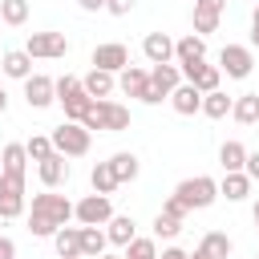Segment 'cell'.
Masks as SVG:
<instances>
[{
  "label": "cell",
  "mask_w": 259,
  "mask_h": 259,
  "mask_svg": "<svg viewBox=\"0 0 259 259\" xmlns=\"http://www.w3.org/2000/svg\"><path fill=\"white\" fill-rule=\"evenodd\" d=\"M69 219H73V202H69L65 194H53V190H45V194H32L28 231H32L36 239H53L61 227H69Z\"/></svg>",
  "instance_id": "1"
},
{
  "label": "cell",
  "mask_w": 259,
  "mask_h": 259,
  "mask_svg": "<svg viewBox=\"0 0 259 259\" xmlns=\"http://www.w3.org/2000/svg\"><path fill=\"white\" fill-rule=\"evenodd\" d=\"M81 125H85L89 134H93V130H101V134H121V130H130V109L117 105V101H93Z\"/></svg>",
  "instance_id": "2"
},
{
  "label": "cell",
  "mask_w": 259,
  "mask_h": 259,
  "mask_svg": "<svg viewBox=\"0 0 259 259\" xmlns=\"http://www.w3.org/2000/svg\"><path fill=\"white\" fill-rule=\"evenodd\" d=\"M57 101H61V109H65V121H85V113H89V105H93V97L85 93V85H81V77H57Z\"/></svg>",
  "instance_id": "3"
},
{
  "label": "cell",
  "mask_w": 259,
  "mask_h": 259,
  "mask_svg": "<svg viewBox=\"0 0 259 259\" xmlns=\"http://www.w3.org/2000/svg\"><path fill=\"white\" fill-rule=\"evenodd\" d=\"M49 138H53V150L65 154V158H81V154H89V142H93V134H89L81 121H61Z\"/></svg>",
  "instance_id": "4"
},
{
  "label": "cell",
  "mask_w": 259,
  "mask_h": 259,
  "mask_svg": "<svg viewBox=\"0 0 259 259\" xmlns=\"http://www.w3.org/2000/svg\"><path fill=\"white\" fill-rule=\"evenodd\" d=\"M190 210H202V206H210L214 198H219V182L214 178H206V174H198V178H186V182H178V190H174Z\"/></svg>",
  "instance_id": "5"
},
{
  "label": "cell",
  "mask_w": 259,
  "mask_h": 259,
  "mask_svg": "<svg viewBox=\"0 0 259 259\" xmlns=\"http://www.w3.org/2000/svg\"><path fill=\"white\" fill-rule=\"evenodd\" d=\"M20 214H24V174L0 170V219H20Z\"/></svg>",
  "instance_id": "6"
},
{
  "label": "cell",
  "mask_w": 259,
  "mask_h": 259,
  "mask_svg": "<svg viewBox=\"0 0 259 259\" xmlns=\"http://www.w3.org/2000/svg\"><path fill=\"white\" fill-rule=\"evenodd\" d=\"M24 53L32 61H57V57L69 53V36L65 32H32L28 45H24Z\"/></svg>",
  "instance_id": "7"
},
{
  "label": "cell",
  "mask_w": 259,
  "mask_h": 259,
  "mask_svg": "<svg viewBox=\"0 0 259 259\" xmlns=\"http://www.w3.org/2000/svg\"><path fill=\"white\" fill-rule=\"evenodd\" d=\"M219 69H223L227 77H235V81L251 77V69H255V53H251V45H223V53H219Z\"/></svg>",
  "instance_id": "8"
},
{
  "label": "cell",
  "mask_w": 259,
  "mask_h": 259,
  "mask_svg": "<svg viewBox=\"0 0 259 259\" xmlns=\"http://www.w3.org/2000/svg\"><path fill=\"white\" fill-rule=\"evenodd\" d=\"M73 219H77L81 227H105V223L113 219V202H109L105 194H85V198L73 206Z\"/></svg>",
  "instance_id": "9"
},
{
  "label": "cell",
  "mask_w": 259,
  "mask_h": 259,
  "mask_svg": "<svg viewBox=\"0 0 259 259\" xmlns=\"http://www.w3.org/2000/svg\"><path fill=\"white\" fill-rule=\"evenodd\" d=\"M24 101H28L32 109H49V105L57 101V81L45 77V73H32V77L24 81Z\"/></svg>",
  "instance_id": "10"
},
{
  "label": "cell",
  "mask_w": 259,
  "mask_h": 259,
  "mask_svg": "<svg viewBox=\"0 0 259 259\" xmlns=\"http://www.w3.org/2000/svg\"><path fill=\"white\" fill-rule=\"evenodd\" d=\"M93 69H105V73H121V69H130V49L117 45V40L97 45V49H93Z\"/></svg>",
  "instance_id": "11"
},
{
  "label": "cell",
  "mask_w": 259,
  "mask_h": 259,
  "mask_svg": "<svg viewBox=\"0 0 259 259\" xmlns=\"http://www.w3.org/2000/svg\"><path fill=\"white\" fill-rule=\"evenodd\" d=\"M142 53H146L150 65H170V61H174V40H170L166 32H146Z\"/></svg>",
  "instance_id": "12"
},
{
  "label": "cell",
  "mask_w": 259,
  "mask_h": 259,
  "mask_svg": "<svg viewBox=\"0 0 259 259\" xmlns=\"http://www.w3.org/2000/svg\"><path fill=\"white\" fill-rule=\"evenodd\" d=\"M174 61L178 65H194V61H206V40L198 32H186L174 40Z\"/></svg>",
  "instance_id": "13"
},
{
  "label": "cell",
  "mask_w": 259,
  "mask_h": 259,
  "mask_svg": "<svg viewBox=\"0 0 259 259\" xmlns=\"http://www.w3.org/2000/svg\"><path fill=\"white\" fill-rule=\"evenodd\" d=\"M36 174H40V182H45V190H53V186H61L65 178H69V162H65V154H49L45 162H36Z\"/></svg>",
  "instance_id": "14"
},
{
  "label": "cell",
  "mask_w": 259,
  "mask_h": 259,
  "mask_svg": "<svg viewBox=\"0 0 259 259\" xmlns=\"http://www.w3.org/2000/svg\"><path fill=\"white\" fill-rule=\"evenodd\" d=\"M0 69H4V77H12V81H28V77H32V57H28L24 49H8V53L0 57Z\"/></svg>",
  "instance_id": "15"
},
{
  "label": "cell",
  "mask_w": 259,
  "mask_h": 259,
  "mask_svg": "<svg viewBox=\"0 0 259 259\" xmlns=\"http://www.w3.org/2000/svg\"><path fill=\"white\" fill-rule=\"evenodd\" d=\"M170 105H174V113H182V117H190V113H202V93H198L190 81H182V85L170 93Z\"/></svg>",
  "instance_id": "16"
},
{
  "label": "cell",
  "mask_w": 259,
  "mask_h": 259,
  "mask_svg": "<svg viewBox=\"0 0 259 259\" xmlns=\"http://www.w3.org/2000/svg\"><path fill=\"white\" fill-rule=\"evenodd\" d=\"M81 85H85V93L93 101H109V93L117 89L113 73H105V69H89V77H81Z\"/></svg>",
  "instance_id": "17"
},
{
  "label": "cell",
  "mask_w": 259,
  "mask_h": 259,
  "mask_svg": "<svg viewBox=\"0 0 259 259\" xmlns=\"http://www.w3.org/2000/svg\"><path fill=\"white\" fill-rule=\"evenodd\" d=\"M247 146L243 142H223L219 146V166H223V174H243V166H247Z\"/></svg>",
  "instance_id": "18"
},
{
  "label": "cell",
  "mask_w": 259,
  "mask_h": 259,
  "mask_svg": "<svg viewBox=\"0 0 259 259\" xmlns=\"http://www.w3.org/2000/svg\"><path fill=\"white\" fill-rule=\"evenodd\" d=\"M150 85H154L158 93H166V97H170V93L182 85V69H178L174 61H170V65H154V69H150Z\"/></svg>",
  "instance_id": "19"
},
{
  "label": "cell",
  "mask_w": 259,
  "mask_h": 259,
  "mask_svg": "<svg viewBox=\"0 0 259 259\" xmlns=\"http://www.w3.org/2000/svg\"><path fill=\"white\" fill-rule=\"evenodd\" d=\"M146 85H150V73H146V69H138V65H130V69H121V73H117V89H121L125 97H138V101H142Z\"/></svg>",
  "instance_id": "20"
},
{
  "label": "cell",
  "mask_w": 259,
  "mask_h": 259,
  "mask_svg": "<svg viewBox=\"0 0 259 259\" xmlns=\"http://www.w3.org/2000/svg\"><path fill=\"white\" fill-rule=\"evenodd\" d=\"M109 170H113V178H117V186H121V182H134V178H138L142 162H138L134 150H117V154L109 158Z\"/></svg>",
  "instance_id": "21"
},
{
  "label": "cell",
  "mask_w": 259,
  "mask_h": 259,
  "mask_svg": "<svg viewBox=\"0 0 259 259\" xmlns=\"http://www.w3.org/2000/svg\"><path fill=\"white\" fill-rule=\"evenodd\" d=\"M134 227H138V223H134L130 214H113V219L105 223V235H109V243H113V247H130V243L138 239V235H134Z\"/></svg>",
  "instance_id": "22"
},
{
  "label": "cell",
  "mask_w": 259,
  "mask_h": 259,
  "mask_svg": "<svg viewBox=\"0 0 259 259\" xmlns=\"http://www.w3.org/2000/svg\"><path fill=\"white\" fill-rule=\"evenodd\" d=\"M53 247L61 259H81V227H61L53 235Z\"/></svg>",
  "instance_id": "23"
},
{
  "label": "cell",
  "mask_w": 259,
  "mask_h": 259,
  "mask_svg": "<svg viewBox=\"0 0 259 259\" xmlns=\"http://www.w3.org/2000/svg\"><path fill=\"white\" fill-rule=\"evenodd\" d=\"M109 247V235L101 227H81V259H101Z\"/></svg>",
  "instance_id": "24"
},
{
  "label": "cell",
  "mask_w": 259,
  "mask_h": 259,
  "mask_svg": "<svg viewBox=\"0 0 259 259\" xmlns=\"http://www.w3.org/2000/svg\"><path fill=\"white\" fill-rule=\"evenodd\" d=\"M231 117H235L239 125H259V93H239Z\"/></svg>",
  "instance_id": "25"
},
{
  "label": "cell",
  "mask_w": 259,
  "mask_h": 259,
  "mask_svg": "<svg viewBox=\"0 0 259 259\" xmlns=\"http://www.w3.org/2000/svg\"><path fill=\"white\" fill-rule=\"evenodd\" d=\"M0 170H4V174H24V170H28V150H24L20 142H8L4 154H0Z\"/></svg>",
  "instance_id": "26"
},
{
  "label": "cell",
  "mask_w": 259,
  "mask_h": 259,
  "mask_svg": "<svg viewBox=\"0 0 259 259\" xmlns=\"http://www.w3.org/2000/svg\"><path fill=\"white\" fill-rule=\"evenodd\" d=\"M219 194H227V202H243V198L251 194V178H247V174H223Z\"/></svg>",
  "instance_id": "27"
},
{
  "label": "cell",
  "mask_w": 259,
  "mask_h": 259,
  "mask_svg": "<svg viewBox=\"0 0 259 259\" xmlns=\"http://www.w3.org/2000/svg\"><path fill=\"white\" fill-rule=\"evenodd\" d=\"M89 182H93V194H105V198L117 190V178H113L109 162H93V170H89Z\"/></svg>",
  "instance_id": "28"
},
{
  "label": "cell",
  "mask_w": 259,
  "mask_h": 259,
  "mask_svg": "<svg viewBox=\"0 0 259 259\" xmlns=\"http://www.w3.org/2000/svg\"><path fill=\"white\" fill-rule=\"evenodd\" d=\"M231 109H235V97H227L223 89H214V93H206V97H202V113H206V117H214V121H219V117H227Z\"/></svg>",
  "instance_id": "29"
},
{
  "label": "cell",
  "mask_w": 259,
  "mask_h": 259,
  "mask_svg": "<svg viewBox=\"0 0 259 259\" xmlns=\"http://www.w3.org/2000/svg\"><path fill=\"white\" fill-rule=\"evenodd\" d=\"M198 251H206L210 259H227V255H231V239H227L223 231H206L202 243H198Z\"/></svg>",
  "instance_id": "30"
},
{
  "label": "cell",
  "mask_w": 259,
  "mask_h": 259,
  "mask_svg": "<svg viewBox=\"0 0 259 259\" xmlns=\"http://www.w3.org/2000/svg\"><path fill=\"white\" fill-rule=\"evenodd\" d=\"M0 20L8 28H20L28 20V0H0Z\"/></svg>",
  "instance_id": "31"
},
{
  "label": "cell",
  "mask_w": 259,
  "mask_h": 259,
  "mask_svg": "<svg viewBox=\"0 0 259 259\" xmlns=\"http://www.w3.org/2000/svg\"><path fill=\"white\" fill-rule=\"evenodd\" d=\"M24 150H28V162H45V158L53 154V138H45V134H32V138L24 142Z\"/></svg>",
  "instance_id": "32"
},
{
  "label": "cell",
  "mask_w": 259,
  "mask_h": 259,
  "mask_svg": "<svg viewBox=\"0 0 259 259\" xmlns=\"http://www.w3.org/2000/svg\"><path fill=\"white\" fill-rule=\"evenodd\" d=\"M121 259H158V243L154 239H134Z\"/></svg>",
  "instance_id": "33"
},
{
  "label": "cell",
  "mask_w": 259,
  "mask_h": 259,
  "mask_svg": "<svg viewBox=\"0 0 259 259\" xmlns=\"http://www.w3.org/2000/svg\"><path fill=\"white\" fill-rule=\"evenodd\" d=\"M219 20H223V16H214V12H202V8H194V32H198L202 40H206V36H210V32L219 28Z\"/></svg>",
  "instance_id": "34"
},
{
  "label": "cell",
  "mask_w": 259,
  "mask_h": 259,
  "mask_svg": "<svg viewBox=\"0 0 259 259\" xmlns=\"http://www.w3.org/2000/svg\"><path fill=\"white\" fill-rule=\"evenodd\" d=\"M178 231H182L178 219H170V214H158V219H154V239H174Z\"/></svg>",
  "instance_id": "35"
},
{
  "label": "cell",
  "mask_w": 259,
  "mask_h": 259,
  "mask_svg": "<svg viewBox=\"0 0 259 259\" xmlns=\"http://www.w3.org/2000/svg\"><path fill=\"white\" fill-rule=\"evenodd\" d=\"M158 214H170V219H178V223H182V219L190 214V206H186V202H182L178 194H170V198L162 202V210H158Z\"/></svg>",
  "instance_id": "36"
},
{
  "label": "cell",
  "mask_w": 259,
  "mask_h": 259,
  "mask_svg": "<svg viewBox=\"0 0 259 259\" xmlns=\"http://www.w3.org/2000/svg\"><path fill=\"white\" fill-rule=\"evenodd\" d=\"M105 12H113V16H130V12H134V0H105Z\"/></svg>",
  "instance_id": "37"
},
{
  "label": "cell",
  "mask_w": 259,
  "mask_h": 259,
  "mask_svg": "<svg viewBox=\"0 0 259 259\" xmlns=\"http://www.w3.org/2000/svg\"><path fill=\"white\" fill-rule=\"evenodd\" d=\"M243 174H247L251 182H259V150H251V154H247V166H243Z\"/></svg>",
  "instance_id": "38"
},
{
  "label": "cell",
  "mask_w": 259,
  "mask_h": 259,
  "mask_svg": "<svg viewBox=\"0 0 259 259\" xmlns=\"http://www.w3.org/2000/svg\"><path fill=\"white\" fill-rule=\"evenodd\" d=\"M194 8H202V12H214V16H223L227 0H194Z\"/></svg>",
  "instance_id": "39"
},
{
  "label": "cell",
  "mask_w": 259,
  "mask_h": 259,
  "mask_svg": "<svg viewBox=\"0 0 259 259\" xmlns=\"http://www.w3.org/2000/svg\"><path fill=\"white\" fill-rule=\"evenodd\" d=\"M142 101H146V105H162V101H166V93H158L154 85H146V93H142Z\"/></svg>",
  "instance_id": "40"
},
{
  "label": "cell",
  "mask_w": 259,
  "mask_h": 259,
  "mask_svg": "<svg viewBox=\"0 0 259 259\" xmlns=\"http://www.w3.org/2000/svg\"><path fill=\"white\" fill-rule=\"evenodd\" d=\"M0 259H16V243L0 235Z\"/></svg>",
  "instance_id": "41"
},
{
  "label": "cell",
  "mask_w": 259,
  "mask_h": 259,
  "mask_svg": "<svg viewBox=\"0 0 259 259\" xmlns=\"http://www.w3.org/2000/svg\"><path fill=\"white\" fill-rule=\"evenodd\" d=\"M77 8H81V12H101L105 0H77Z\"/></svg>",
  "instance_id": "42"
},
{
  "label": "cell",
  "mask_w": 259,
  "mask_h": 259,
  "mask_svg": "<svg viewBox=\"0 0 259 259\" xmlns=\"http://www.w3.org/2000/svg\"><path fill=\"white\" fill-rule=\"evenodd\" d=\"M158 259H190V255H186V251H182V247H166V251H162V255H158Z\"/></svg>",
  "instance_id": "43"
},
{
  "label": "cell",
  "mask_w": 259,
  "mask_h": 259,
  "mask_svg": "<svg viewBox=\"0 0 259 259\" xmlns=\"http://www.w3.org/2000/svg\"><path fill=\"white\" fill-rule=\"evenodd\" d=\"M8 113V93H4V85H0V117Z\"/></svg>",
  "instance_id": "44"
},
{
  "label": "cell",
  "mask_w": 259,
  "mask_h": 259,
  "mask_svg": "<svg viewBox=\"0 0 259 259\" xmlns=\"http://www.w3.org/2000/svg\"><path fill=\"white\" fill-rule=\"evenodd\" d=\"M251 28H259V4H255V12H251Z\"/></svg>",
  "instance_id": "45"
},
{
  "label": "cell",
  "mask_w": 259,
  "mask_h": 259,
  "mask_svg": "<svg viewBox=\"0 0 259 259\" xmlns=\"http://www.w3.org/2000/svg\"><path fill=\"white\" fill-rule=\"evenodd\" d=\"M251 219H255V231H259V202L251 206Z\"/></svg>",
  "instance_id": "46"
},
{
  "label": "cell",
  "mask_w": 259,
  "mask_h": 259,
  "mask_svg": "<svg viewBox=\"0 0 259 259\" xmlns=\"http://www.w3.org/2000/svg\"><path fill=\"white\" fill-rule=\"evenodd\" d=\"M251 45H255V49H259V28H251Z\"/></svg>",
  "instance_id": "47"
},
{
  "label": "cell",
  "mask_w": 259,
  "mask_h": 259,
  "mask_svg": "<svg viewBox=\"0 0 259 259\" xmlns=\"http://www.w3.org/2000/svg\"><path fill=\"white\" fill-rule=\"evenodd\" d=\"M190 259H210V255H206V251H194V255H190Z\"/></svg>",
  "instance_id": "48"
},
{
  "label": "cell",
  "mask_w": 259,
  "mask_h": 259,
  "mask_svg": "<svg viewBox=\"0 0 259 259\" xmlns=\"http://www.w3.org/2000/svg\"><path fill=\"white\" fill-rule=\"evenodd\" d=\"M101 259H121V255H101Z\"/></svg>",
  "instance_id": "49"
},
{
  "label": "cell",
  "mask_w": 259,
  "mask_h": 259,
  "mask_svg": "<svg viewBox=\"0 0 259 259\" xmlns=\"http://www.w3.org/2000/svg\"><path fill=\"white\" fill-rule=\"evenodd\" d=\"M255 259H259V255H255Z\"/></svg>",
  "instance_id": "50"
}]
</instances>
